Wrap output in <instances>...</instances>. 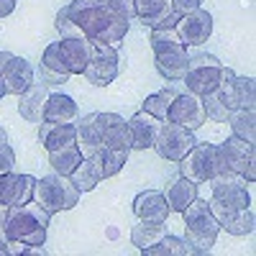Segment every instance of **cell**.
Masks as SVG:
<instances>
[{
  "instance_id": "d4e9b609",
  "label": "cell",
  "mask_w": 256,
  "mask_h": 256,
  "mask_svg": "<svg viewBox=\"0 0 256 256\" xmlns=\"http://www.w3.org/2000/svg\"><path fill=\"white\" fill-rule=\"evenodd\" d=\"M164 198L169 202V210H172V212H182L192 200L198 198V184L192 180H187L184 174H177V177L169 180V184L164 190Z\"/></svg>"
},
{
  "instance_id": "5bb4252c",
  "label": "cell",
  "mask_w": 256,
  "mask_h": 256,
  "mask_svg": "<svg viewBox=\"0 0 256 256\" xmlns=\"http://www.w3.org/2000/svg\"><path fill=\"white\" fill-rule=\"evenodd\" d=\"M174 31H177V36H180V41L184 46H200L212 34V16L208 10L198 8V10H192L187 16H180Z\"/></svg>"
},
{
  "instance_id": "cb8c5ba5",
  "label": "cell",
  "mask_w": 256,
  "mask_h": 256,
  "mask_svg": "<svg viewBox=\"0 0 256 256\" xmlns=\"http://www.w3.org/2000/svg\"><path fill=\"white\" fill-rule=\"evenodd\" d=\"M92 41L90 38H62L59 41V49H62V56L67 62V67L72 74H82L84 67L90 64V56H92Z\"/></svg>"
},
{
  "instance_id": "44dd1931",
  "label": "cell",
  "mask_w": 256,
  "mask_h": 256,
  "mask_svg": "<svg viewBox=\"0 0 256 256\" xmlns=\"http://www.w3.org/2000/svg\"><path fill=\"white\" fill-rule=\"evenodd\" d=\"M46 98H49V84L34 80L31 88L18 95V113H20V118H26L28 123H41L44 120Z\"/></svg>"
},
{
  "instance_id": "603a6c76",
  "label": "cell",
  "mask_w": 256,
  "mask_h": 256,
  "mask_svg": "<svg viewBox=\"0 0 256 256\" xmlns=\"http://www.w3.org/2000/svg\"><path fill=\"white\" fill-rule=\"evenodd\" d=\"M74 138H77V123H52V120L38 123V144L46 152L74 144Z\"/></svg>"
},
{
  "instance_id": "30bf717a",
  "label": "cell",
  "mask_w": 256,
  "mask_h": 256,
  "mask_svg": "<svg viewBox=\"0 0 256 256\" xmlns=\"http://www.w3.org/2000/svg\"><path fill=\"white\" fill-rule=\"evenodd\" d=\"M218 146H220L223 162H226L230 174H238L246 182L256 180V148H254L251 141H244L238 136H230V138H226Z\"/></svg>"
},
{
  "instance_id": "8fae6325",
  "label": "cell",
  "mask_w": 256,
  "mask_h": 256,
  "mask_svg": "<svg viewBox=\"0 0 256 256\" xmlns=\"http://www.w3.org/2000/svg\"><path fill=\"white\" fill-rule=\"evenodd\" d=\"M233 77H236V72H233L230 67H226L223 64V72H220V82L216 90H210L208 95H202V105H205V116L218 120V123H226L230 110H236V95H233Z\"/></svg>"
},
{
  "instance_id": "ba28073f",
  "label": "cell",
  "mask_w": 256,
  "mask_h": 256,
  "mask_svg": "<svg viewBox=\"0 0 256 256\" xmlns=\"http://www.w3.org/2000/svg\"><path fill=\"white\" fill-rule=\"evenodd\" d=\"M223 72V62H218L212 54H192L187 62V72H184V88L192 95H208L210 90L218 88Z\"/></svg>"
},
{
  "instance_id": "ac0fdd59",
  "label": "cell",
  "mask_w": 256,
  "mask_h": 256,
  "mask_svg": "<svg viewBox=\"0 0 256 256\" xmlns=\"http://www.w3.org/2000/svg\"><path fill=\"white\" fill-rule=\"evenodd\" d=\"M72 77L67 62L62 56V49H59V41L49 44L41 54V62H38V82L44 84H62Z\"/></svg>"
},
{
  "instance_id": "ab89813d",
  "label": "cell",
  "mask_w": 256,
  "mask_h": 256,
  "mask_svg": "<svg viewBox=\"0 0 256 256\" xmlns=\"http://www.w3.org/2000/svg\"><path fill=\"white\" fill-rule=\"evenodd\" d=\"M46 254H49V251H46L44 246H28L24 256H46Z\"/></svg>"
},
{
  "instance_id": "bcb514c9",
  "label": "cell",
  "mask_w": 256,
  "mask_h": 256,
  "mask_svg": "<svg viewBox=\"0 0 256 256\" xmlns=\"http://www.w3.org/2000/svg\"><path fill=\"white\" fill-rule=\"evenodd\" d=\"M134 3H141V0H134Z\"/></svg>"
},
{
  "instance_id": "7a4b0ae2",
  "label": "cell",
  "mask_w": 256,
  "mask_h": 256,
  "mask_svg": "<svg viewBox=\"0 0 256 256\" xmlns=\"http://www.w3.org/2000/svg\"><path fill=\"white\" fill-rule=\"evenodd\" d=\"M52 220V212H46L36 200L8 208L6 233L13 241H24L28 246H44L46 241V226Z\"/></svg>"
},
{
  "instance_id": "7bdbcfd3",
  "label": "cell",
  "mask_w": 256,
  "mask_h": 256,
  "mask_svg": "<svg viewBox=\"0 0 256 256\" xmlns=\"http://www.w3.org/2000/svg\"><path fill=\"white\" fill-rule=\"evenodd\" d=\"M6 220H8V205H0V230H6Z\"/></svg>"
},
{
  "instance_id": "83f0119b",
  "label": "cell",
  "mask_w": 256,
  "mask_h": 256,
  "mask_svg": "<svg viewBox=\"0 0 256 256\" xmlns=\"http://www.w3.org/2000/svg\"><path fill=\"white\" fill-rule=\"evenodd\" d=\"M134 6H136V18H141V24L148 28H164L166 18L174 13L169 0H141Z\"/></svg>"
},
{
  "instance_id": "7c38bea8",
  "label": "cell",
  "mask_w": 256,
  "mask_h": 256,
  "mask_svg": "<svg viewBox=\"0 0 256 256\" xmlns=\"http://www.w3.org/2000/svg\"><path fill=\"white\" fill-rule=\"evenodd\" d=\"M118 62H120V56H118V49L113 44H95L90 64L84 67L82 74L95 88H105V84H110L118 77V67H120Z\"/></svg>"
},
{
  "instance_id": "f35d334b",
  "label": "cell",
  "mask_w": 256,
  "mask_h": 256,
  "mask_svg": "<svg viewBox=\"0 0 256 256\" xmlns=\"http://www.w3.org/2000/svg\"><path fill=\"white\" fill-rule=\"evenodd\" d=\"M16 3L18 0H0V18H6L16 10Z\"/></svg>"
},
{
  "instance_id": "7402d4cb",
  "label": "cell",
  "mask_w": 256,
  "mask_h": 256,
  "mask_svg": "<svg viewBox=\"0 0 256 256\" xmlns=\"http://www.w3.org/2000/svg\"><path fill=\"white\" fill-rule=\"evenodd\" d=\"M88 162L92 166V174L102 182V180H110L120 172L123 164L128 162V152L126 148H105V146H100Z\"/></svg>"
},
{
  "instance_id": "4316f807",
  "label": "cell",
  "mask_w": 256,
  "mask_h": 256,
  "mask_svg": "<svg viewBox=\"0 0 256 256\" xmlns=\"http://www.w3.org/2000/svg\"><path fill=\"white\" fill-rule=\"evenodd\" d=\"M77 148L82 159H90L98 148L102 146V138H100V131H98V113H90L77 120V138H74Z\"/></svg>"
},
{
  "instance_id": "9c48e42d",
  "label": "cell",
  "mask_w": 256,
  "mask_h": 256,
  "mask_svg": "<svg viewBox=\"0 0 256 256\" xmlns=\"http://www.w3.org/2000/svg\"><path fill=\"white\" fill-rule=\"evenodd\" d=\"M195 144H198V138H195L192 131H187V128H182V126H177L172 120H164L162 128H159V136L154 141V148H156V154L162 159L177 164V162L184 159V154Z\"/></svg>"
},
{
  "instance_id": "8992f818",
  "label": "cell",
  "mask_w": 256,
  "mask_h": 256,
  "mask_svg": "<svg viewBox=\"0 0 256 256\" xmlns=\"http://www.w3.org/2000/svg\"><path fill=\"white\" fill-rule=\"evenodd\" d=\"M177 164H180V174H184L195 184L210 182V180H216V177L228 172L218 144H195L184 154V159L177 162Z\"/></svg>"
},
{
  "instance_id": "484cf974",
  "label": "cell",
  "mask_w": 256,
  "mask_h": 256,
  "mask_svg": "<svg viewBox=\"0 0 256 256\" xmlns=\"http://www.w3.org/2000/svg\"><path fill=\"white\" fill-rule=\"evenodd\" d=\"M44 120L52 123H77L80 120V110H77V102L70 95H62V92H49L46 105H44Z\"/></svg>"
},
{
  "instance_id": "277c9868",
  "label": "cell",
  "mask_w": 256,
  "mask_h": 256,
  "mask_svg": "<svg viewBox=\"0 0 256 256\" xmlns=\"http://www.w3.org/2000/svg\"><path fill=\"white\" fill-rule=\"evenodd\" d=\"M212 184V198H210V212L216 216V220L223 226L226 220H230L236 212H241L244 208L251 205V195L246 190V180L238 174H220L216 180H210Z\"/></svg>"
},
{
  "instance_id": "e575fe53",
  "label": "cell",
  "mask_w": 256,
  "mask_h": 256,
  "mask_svg": "<svg viewBox=\"0 0 256 256\" xmlns=\"http://www.w3.org/2000/svg\"><path fill=\"white\" fill-rule=\"evenodd\" d=\"M233 95L238 108H256V84L254 77H233Z\"/></svg>"
},
{
  "instance_id": "d590c367",
  "label": "cell",
  "mask_w": 256,
  "mask_h": 256,
  "mask_svg": "<svg viewBox=\"0 0 256 256\" xmlns=\"http://www.w3.org/2000/svg\"><path fill=\"white\" fill-rule=\"evenodd\" d=\"M70 180H72V184H74L80 192H90V190H95L98 182H100V180L92 174V166H90L88 159H82V162L77 164V169L70 174Z\"/></svg>"
},
{
  "instance_id": "5b68a950",
  "label": "cell",
  "mask_w": 256,
  "mask_h": 256,
  "mask_svg": "<svg viewBox=\"0 0 256 256\" xmlns=\"http://www.w3.org/2000/svg\"><path fill=\"white\" fill-rule=\"evenodd\" d=\"M180 216L184 218V236H187L184 241L198 254H208L212 246H216V238L220 233V223L210 212V205L205 200L195 198Z\"/></svg>"
},
{
  "instance_id": "f1b7e54d",
  "label": "cell",
  "mask_w": 256,
  "mask_h": 256,
  "mask_svg": "<svg viewBox=\"0 0 256 256\" xmlns=\"http://www.w3.org/2000/svg\"><path fill=\"white\" fill-rule=\"evenodd\" d=\"M228 126L233 136L256 144V108H236L228 116Z\"/></svg>"
},
{
  "instance_id": "ee69618b",
  "label": "cell",
  "mask_w": 256,
  "mask_h": 256,
  "mask_svg": "<svg viewBox=\"0 0 256 256\" xmlns=\"http://www.w3.org/2000/svg\"><path fill=\"white\" fill-rule=\"evenodd\" d=\"M8 95V90H6V82H3V74H0V100H3Z\"/></svg>"
},
{
  "instance_id": "d6a6232c",
  "label": "cell",
  "mask_w": 256,
  "mask_h": 256,
  "mask_svg": "<svg viewBox=\"0 0 256 256\" xmlns=\"http://www.w3.org/2000/svg\"><path fill=\"white\" fill-rule=\"evenodd\" d=\"M174 98H177V90H159V92H154V95H148L146 100H144V108L141 110H146V113H152L154 118H159V120H166V113H169V105L174 102Z\"/></svg>"
},
{
  "instance_id": "6da1fadb",
  "label": "cell",
  "mask_w": 256,
  "mask_h": 256,
  "mask_svg": "<svg viewBox=\"0 0 256 256\" xmlns=\"http://www.w3.org/2000/svg\"><path fill=\"white\" fill-rule=\"evenodd\" d=\"M67 16L74 24V28L90 38L92 44H118L123 36L128 34V20L113 16L105 6H100L98 0H72L67 6Z\"/></svg>"
},
{
  "instance_id": "74e56055",
  "label": "cell",
  "mask_w": 256,
  "mask_h": 256,
  "mask_svg": "<svg viewBox=\"0 0 256 256\" xmlns=\"http://www.w3.org/2000/svg\"><path fill=\"white\" fill-rule=\"evenodd\" d=\"M169 3H172V10H174L177 16H187V13H192V10L202 8V0H169Z\"/></svg>"
},
{
  "instance_id": "ffe728a7",
  "label": "cell",
  "mask_w": 256,
  "mask_h": 256,
  "mask_svg": "<svg viewBox=\"0 0 256 256\" xmlns=\"http://www.w3.org/2000/svg\"><path fill=\"white\" fill-rule=\"evenodd\" d=\"M0 74H3V82H6L8 95H16V98H18L20 92H26L31 84H34V77H36L31 62L24 59V56H13Z\"/></svg>"
},
{
  "instance_id": "f546056e",
  "label": "cell",
  "mask_w": 256,
  "mask_h": 256,
  "mask_svg": "<svg viewBox=\"0 0 256 256\" xmlns=\"http://www.w3.org/2000/svg\"><path fill=\"white\" fill-rule=\"evenodd\" d=\"M49 154V164L54 172L64 174V177H70L77 164L82 162V154H80V148L77 144H67V146H62V148H54V152H46Z\"/></svg>"
},
{
  "instance_id": "9a60e30c",
  "label": "cell",
  "mask_w": 256,
  "mask_h": 256,
  "mask_svg": "<svg viewBox=\"0 0 256 256\" xmlns=\"http://www.w3.org/2000/svg\"><path fill=\"white\" fill-rule=\"evenodd\" d=\"M98 131L105 148H126L131 152V134L128 120L118 113H98Z\"/></svg>"
},
{
  "instance_id": "1f68e13d",
  "label": "cell",
  "mask_w": 256,
  "mask_h": 256,
  "mask_svg": "<svg viewBox=\"0 0 256 256\" xmlns=\"http://www.w3.org/2000/svg\"><path fill=\"white\" fill-rule=\"evenodd\" d=\"M141 254H146V256H190V254H198L195 248H192L184 238H177V236H162L154 246H148V248H144Z\"/></svg>"
},
{
  "instance_id": "52a82bcc",
  "label": "cell",
  "mask_w": 256,
  "mask_h": 256,
  "mask_svg": "<svg viewBox=\"0 0 256 256\" xmlns=\"http://www.w3.org/2000/svg\"><path fill=\"white\" fill-rule=\"evenodd\" d=\"M80 195L82 192L72 184V180L59 172H52L34 182V200L52 216L62 210H72L80 202Z\"/></svg>"
},
{
  "instance_id": "836d02e7",
  "label": "cell",
  "mask_w": 256,
  "mask_h": 256,
  "mask_svg": "<svg viewBox=\"0 0 256 256\" xmlns=\"http://www.w3.org/2000/svg\"><path fill=\"white\" fill-rule=\"evenodd\" d=\"M220 228H226L228 233H233V236H251L254 228H256V212L254 208H244L241 212H236L230 220H226Z\"/></svg>"
},
{
  "instance_id": "8d00e7d4",
  "label": "cell",
  "mask_w": 256,
  "mask_h": 256,
  "mask_svg": "<svg viewBox=\"0 0 256 256\" xmlns=\"http://www.w3.org/2000/svg\"><path fill=\"white\" fill-rule=\"evenodd\" d=\"M13 164H16V154L10 144H0V174L13 172Z\"/></svg>"
},
{
  "instance_id": "3957f363",
  "label": "cell",
  "mask_w": 256,
  "mask_h": 256,
  "mask_svg": "<svg viewBox=\"0 0 256 256\" xmlns=\"http://www.w3.org/2000/svg\"><path fill=\"white\" fill-rule=\"evenodd\" d=\"M152 49H154V64H156V72L164 80H172L180 82L187 72V46L180 41L174 28H152Z\"/></svg>"
},
{
  "instance_id": "e0dca14e",
  "label": "cell",
  "mask_w": 256,
  "mask_h": 256,
  "mask_svg": "<svg viewBox=\"0 0 256 256\" xmlns=\"http://www.w3.org/2000/svg\"><path fill=\"white\" fill-rule=\"evenodd\" d=\"M164 120L154 118L152 113L138 110L131 120H128V134H131V148L136 152H146V148H154V141L159 136V128Z\"/></svg>"
},
{
  "instance_id": "4fadbf2b",
  "label": "cell",
  "mask_w": 256,
  "mask_h": 256,
  "mask_svg": "<svg viewBox=\"0 0 256 256\" xmlns=\"http://www.w3.org/2000/svg\"><path fill=\"white\" fill-rule=\"evenodd\" d=\"M205 105H202V98L192 95V92H177L174 102L169 105V113H166V120H172L187 131L195 134L200 126H205Z\"/></svg>"
},
{
  "instance_id": "f6af8a7d",
  "label": "cell",
  "mask_w": 256,
  "mask_h": 256,
  "mask_svg": "<svg viewBox=\"0 0 256 256\" xmlns=\"http://www.w3.org/2000/svg\"><path fill=\"white\" fill-rule=\"evenodd\" d=\"M0 144H8V134H6L3 126H0Z\"/></svg>"
},
{
  "instance_id": "4dcf8cb0",
  "label": "cell",
  "mask_w": 256,
  "mask_h": 256,
  "mask_svg": "<svg viewBox=\"0 0 256 256\" xmlns=\"http://www.w3.org/2000/svg\"><path fill=\"white\" fill-rule=\"evenodd\" d=\"M162 236H166V226L164 223H156V220H138V226H134L131 230V244L144 251L148 246H154Z\"/></svg>"
},
{
  "instance_id": "60d3db41",
  "label": "cell",
  "mask_w": 256,
  "mask_h": 256,
  "mask_svg": "<svg viewBox=\"0 0 256 256\" xmlns=\"http://www.w3.org/2000/svg\"><path fill=\"white\" fill-rule=\"evenodd\" d=\"M8 233L6 230H0V256H8Z\"/></svg>"
},
{
  "instance_id": "d6986e66",
  "label": "cell",
  "mask_w": 256,
  "mask_h": 256,
  "mask_svg": "<svg viewBox=\"0 0 256 256\" xmlns=\"http://www.w3.org/2000/svg\"><path fill=\"white\" fill-rule=\"evenodd\" d=\"M169 202L164 198V192L159 190H144L134 200V216L138 220H156V223H166L169 218Z\"/></svg>"
},
{
  "instance_id": "b9f144b4",
  "label": "cell",
  "mask_w": 256,
  "mask_h": 256,
  "mask_svg": "<svg viewBox=\"0 0 256 256\" xmlns=\"http://www.w3.org/2000/svg\"><path fill=\"white\" fill-rule=\"evenodd\" d=\"M13 56H16V54H10V52H0V72L6 70V64H8Z\"/></svg>"
},
{
  "instance_id": "2e32d148",
  "label": "cell",
  "mask_w": 256,
  "mask_h": 256,
  "mask_svg": "<svg viewBox=\"0 0 256 256\" xmlns=\"http://www.w3.org/2000/svg\"><path fill=\"white\" fill-rule=\"evenodd\" d=\"M34 182L36 177L31 174H0V205H24L28 200H34Z\"/></svg>"
}]
</instances>
